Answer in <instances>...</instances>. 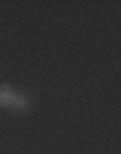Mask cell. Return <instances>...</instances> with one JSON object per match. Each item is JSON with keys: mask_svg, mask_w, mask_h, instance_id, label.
Returning a JSON list of instances; mask_svg holds the SVG:
<instances>
[{"mask_svg": "<svg viewBox=\"0 0 121 154\" xmlns=\"http://www.w3.org/2000/svg\"><path fill=\"white\" fill-rule=\"evenodd\" d=\"M13 100V90L8 85H0V105H11Z\"/></svg>", "mask_w": 121, "mask_h": 154, "instance_id": "obj_2", "label": "cell"}, {"mask_svg": "<svg viewBox=\"0 0 121 154\" xmlns=\"http://www.w3.org/2000/svg\"><path fill=\"white\" fill-rule=\"evenodd\" d=\"M11 108H16V110H26V108H28V98H26V95H13Z\"/></svg>", "mask_w": 121, "mask_h": 154, "instance_id": "obj_1", "label": "cell"}]
</instances>
